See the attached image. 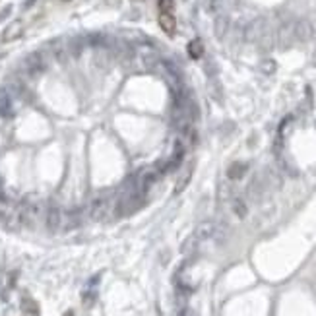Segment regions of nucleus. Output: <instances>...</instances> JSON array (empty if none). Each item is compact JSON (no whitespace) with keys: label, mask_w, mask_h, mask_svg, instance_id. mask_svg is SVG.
Returning <instances> with one entry per match:
<instances>
[{"label":"nucleus","mask_w":316,"mask_h":316,"mask_svg":"<svg viewBox=\"0 0 316 316\" xmlns=\"http://www.w3.org/2000/svg\"><path fill=\"white\" fill-rule=\"evenodd\" d=\"M115 200L117 198L109 196L107 192L97 194L89 202V217L93 221H109V217L115 215Z\"/></svg>","instance_id":"nucleus-1"},{"label":"nucleus","mask_w":316,"mask_h":316,"mask_svg":"<svg viewBox=\"0 0 316 316\" xmlns=\"http://www.w3.org/2000/svg\"><path fill=\"white\" fill-rule=\"evenodd\" d=\"M227 235V229L225 225L217 223V221H204L196 227L194 231V239L198 241V245L202 243H208V241H215V243H221Z\"/></svg>","instance_id":"nucleus-2"},{"label":"nucleus","mask_w":316,"mask_h":316,"mask_svg":"<svg viewBox=\"0 0 316 316\" xmlns=\"http://www.w3.org/2000/svg\"><path fill=\"white\" fill-rule=\"evenodd\" d=\"M270 29V25H268V19L266 18H256V19H252L246 27H245V41H248V43H258L260 39H262V35L266 33Z\"/></svg>","instance_id":"nucleus-3"},{"label":"nucleus","mask_w":316,"mask_h":316,"mask_svg":"<svg viewBox=\"0 0 316 316\" xmlns=\"http://www.w3.org/2000/svg\"><path fill=\"white\" fill-rule=\"evenodd\" d=\"M276 45L281 51H287L295 45V21H285L276 33Z\"/></svg>","instance_id":"nucleus-4"},{"label":"nucleus","mask_w":316,"mask_h":316,"mask_svg":"<svg viewBox=\"0 0 316 316\" xmlns=\"http://www.w3.org/2000/svg\"><path fill=\"white\" fill-rule=\"evenodd\" d=\"M316 29L309 19L295 21V43H311L315 39Z\"/></svg>","instance_id":"nucleus-5"},{"label":"nucleus","mask_w":316,"mask_h":316,"mask_svg":"<svg viewBox=\"0 0 316 316\" xmlns=\"http://www.w3.org/2000/svg\"><path fill=\"white\" fill-rule=\"evenodd\" d=\"M21 33H23V21L16 19V21H12L10 25H6V29L2 31V43L16 41V39H18Z\"/></svg>","instance_id":"nucleus-6"},{"label":"nucleus","mask_w":316,"mask_h":316,"mask_svg":"<svg viewBox=\"0 0 316 316\" xmlns=\"http://www.w3.org/2000/svg\"><path fill=\"white\" fill-rule=\"evenodd\" d=\"M192 173H194V161H190V163H186V167L182 169V173L178 175V178H176V184H175V194H180L186 186H188V182H190V178H192Z\"/></svg>","instance_id":"nucleus-7"},{"label":"nucleus","mask_w":316,"mask_h":316,"mask_svg":"<svg viewBox=\"0 0 316 316\" xmlns=\"http://www.w3.org/2000/svg\"><path fill=\"white\" fill-rule=\"evenodd\" d=\"M62 217H64V213L56 208V206H51L49 210H47V227L54 233V231H58L60 227H62Z\"/></svg>","instance_id":"nucleus-8"},{"label":"nucleus","mask_w":316,"mask_h":316,"mask_svg":"<svg viewBox=\"0 0 316 316\" xmlns=\"http://www.w3.org/2000/svg\"><path fill=\"white\" fill-rule=\"evenodd\" d=\"M229 27H231V19L227 14H219L213 21V33L217 39H225V35L229 33Z\"/></svg>","instance_id":"nucleus-9"},{"label":"nucleus","mask_w":316,"mask_h":316,"mask_svg":"<svg viewBox=\"0 0 316 316\" xmlns=\"http://www.w3.org/2000/svg\"><path fill=\"white\" fill-rule=\"evenodd\" d=\"M159 25L167 35H175V31H176V19L173 14L159 12Z\"/></svg>","instance_id":"nucleus-10"},{"label":"nucleus","mask_w":316,"mask_h":316,"mask_svg":"<svg viewBox=\"0 0 316 316\" xmlns=\"http://www.w3.org/2000/svg\"><path fill=\"white\" fill-rule=\"evenodd\" d=\"M235 4H237V0H210V10L219 16V14L231 12L235 8Z\"/></svg>","instance_id":"nucleus-11"},{"label":"nucleus","mask_w":316,"mask_h":316,"mask_svg":"<svg viewBox=\"0 0 316 316\" xmlns=\"http://www.w3.org/2000/svg\"><path fill=\"white\" fill-rule=\"evenodd\" d=\"M186 51H188V56H190V58H194V60L202 58V56H204V43H202V39H192V41L188 43Z\"/></svg>","instance_id":"nucleus-12"},{"label":"nucleus","mask_w":316,"mask_h":316,"mask_svg":"<svg viewBox=\"0 0 316 316\" xmlns=\"http://www.w3.org/2000/svg\"><path fill=\"white\" fill-rule=\"evenodd\" d=\"M246 163H233L229 169H227V176L231 178V180H239V178H243L245 176V173H246Z\"/></svg>","instance_id":"nucleus-13"},{"label":"nucleus","mask_w":316,"mask_h":316,"mask_svg":"<svg viewBox=\"0 0 316 316\" xmlns=\"http://www.w3.org/2000/svg\"><path fill=\"white\" fill-rule=\"evenodd\" d=\"M25 64H27V68H29L31 72H37V70H41V68H43V58H41V54H39V53H33V54H29V56H27Z\"/></svg>","instance_id":"nucleus-14"},{"label":"nucleus","mask_w":316,"mask_h":316,"mask_svg":"<svg viewBox=\"0 0 316 316\" xmlns=\"http://www.w3.org/2000/svg\"><path fill=\"white\" fill-rule=\"evenodd\" d=\"M21 309L25 311V313H29V315H37L39 313V307H37V303L29 297V295H25L23 299H21Z\"/></svg>","instance_id":"nucleus-15"},{"label":"nucleus","mask_w":316,"mask_h":316,"mask_svg":"<svg viewBox=\"0 0 316 316\" xmlns=\"http://www.w3.org/2000/svg\"><path fill=\"white\" fill-rule=\"evenodd\" d=\"M233 211H235L239 217H245V215H246V204H245L241 198H235V200H233Z\"/></svg>","instance_id":"nucleus-16"},{"label":"nucleus","mask_w":316,"mask_h":316,"mask_svg":"<svg viewBox=\"0 0 316 316\" xmlns=\"http://www.w3.org/2000/svg\"><path fill=\"white\" fill-rule=\"evenodd\" d=\"M260 70H262L264 74H274V72H276V60H272V58H266V60H262V64H260Z\"/></svg>","instance_id":"nucleus-17"},{"label":"nucleus","mask_w":316,"mask_h":316,"mask_svg":"<svg viewBox=\"0 0 316 316\" xmlns=\"http://www.w3.org/2000/svg\"><path fill=\"white\" fill-rule=\"evenodd\" d=\"M158 6H159V12L173 14V10H175V0H159Z\"/></svg>","instance_id":"nucleus-18"},{"label":"nucleus","mask_w":316,"mask_h":316,"mask_svg":"<svg viewBox=\"0 0 316 316\" xmlns=\"http://www.w3.org/2000/svg\"><path fill=\"white\" fill-rule=\"evenodd\" d=\"M313 62L316 64V49H315V56H313Z\"/></svg>","instance_id":"nucleus-19"},{"label":"nucleus","mask_w":316,"mask_h":316,"mask_svg":"<svg viewBox=\"0 0 316 316\" xmlns=\"http://www.w3.org/2000/svg\"><path fill=\"white\" fill-rule=\"evenodd\" d=\"M66 316H74V315H72V313H68V315H66Z\"/></svg>","instance_id":"nucleus-20"},{"label":"nucleus","mask_w":316,"mask_h":316,"mask_svg":"<svg viewBox=\"0 0 316 316\" xmlns=\"http://www.w3.org/2000/svg\"><path fill=\"white\" fill-rule=\"evenodd\" d=\"M64 2H68V0H64Z\"/></svg>","instance_id":"nucleus-21"}]
</instances>
